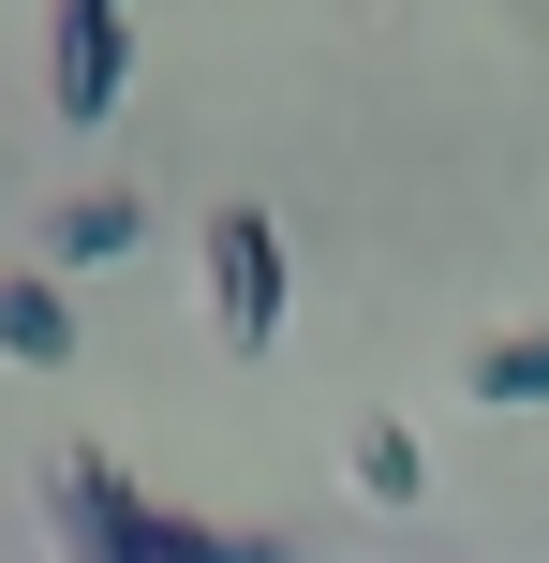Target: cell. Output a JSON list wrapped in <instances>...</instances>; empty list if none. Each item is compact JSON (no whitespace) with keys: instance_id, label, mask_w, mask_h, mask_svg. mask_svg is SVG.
Listing matches in <instances>:
<instances>
[{"instance_id":"3","label":"cell","mask_w":549,"mask_h":563,"mask_svg":"<svg viewBox=\"0 0 549 563\" xmlns=\"http://www.w3.org/2000/svg\"><path fill=\"white\" fill-rule=\"evenodd\" d=\"M134 45H119V0H59V119H105Z\"/></svg>"},{"instance_id":"1","label":"cell","mask_w":549,"mask_h":563,"mask_svg":"<svg viewBox=\"0 0 549 563\" xmlns=\"http://www.w3.org/2000/svg\"><path fill=\"white\" fill-rule=\"evenodd\" d=\"M59 505H75L89 563H283V549H253V534H194V519H149L119 475H59Z\"/></svg>"},{"instance_id":"7","label":"cell","mask_w":549,"mask_h":563,"mask_svg":"<svg viewBox=\"0 0 549 563\" xmlns=\"http://www.w3.org/2000/svg\"><path fill=\"white\" fill-rule=\"evenodd\" d=\"M134 223H149V208H134V194H89V208H75V223H59V253H134Z\"/></svg>"},{"instance_id":"6","label":"cell","mask_w":549,"mask_h":563,"mask_svg":"<svg viewBox=\"0 0 549 563\" xmlns=\"http://www.w3.org/2000/svg\"><path fill=\"white\" fill-rule=\"evenodd\" d=\"M356 489H372V505H416V489H431L416 430H356Z\"/></svg>"},{"instance_id":"5","label":"cell","mask_w":549,"mask_h":563,"mask_svg":"<svg viewBox=\"0 0 549 563\" xmlns=\"http://www.w3.org/2000/svg\"><path fill=\"white\" fill-rule=\"evenodd\" d=\"M475 400H491V416H520V400H549V327L491 341V356H475Z\"/></svg>"},{"instance_id":"4","label":"cell","mask_w":549,"mask_h":563,"mask_svg":"<svg viewBox=\"0 0 549 563\" xmlns=\"http://www.w3.org/2000/svg\"><path fill=\"white\" fill-rule=\"evenodd\" d=\"M0 356H75V311H59V282H0Z\"/></svg>"},{"instance_id":"2","label":"cell","mask_w":549,"mask_h":563,"mask_svg":"<svg viewBox=\"0 0 549 563\" xmlns=\"http://www.w3.org/2000/svg\"><path fill=\"white\" fill-rule=\"evenodd\" d=\"M208 311H223L238 356L283 341V238H267V208H223V223H208Z\"/></svg>"}]
</instances>
